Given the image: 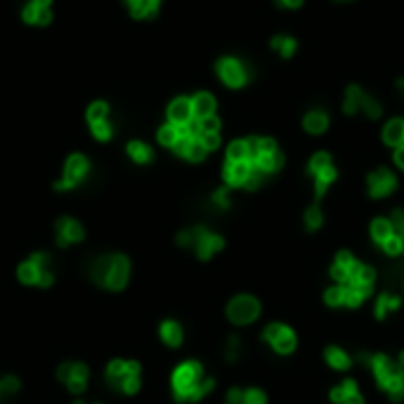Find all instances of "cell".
<instances>
[{
    "instance_id": "cell-34",
    "label": "cell",
    "mask_w": 404,
    "mask_h": 404,
    "mask_svg": "<svg viewBox=\"0 0 404 404\" xmlns=\"http://www.w3.org/2000/svg\"><path fill=\"white\" fill-rule=\"evenodd\" d=\"M383 390L388 393V397L393 402H400L402 397H404V378H402V373H397L395 378H390V381L383 385Z\"/></svg>"
},
{
    "instance_id": "cell-2",
    "label": "cell",
    "mask_w": 404,
    "mask_h": 404,
    "mask_svg": "<svg viewBox=\"0 0 404 404\" xmlns=\"http://www.w3.org/2000/svg\"><path fill=\"white\" fill-rule=\"evenodd\" d=\"M92 282L109 291H123L130 279V260L123 253L99 255L92 263Z\"/></svg>"
},
{
    "instance_id": "cell-37",
    "label": "cell",
    "mask_w": 404,
    "mask_h": 404,
    "mask_svg": "<svg viewBox=\"0 0 404 404\" xmlns=\"http://www.w3.org/2000/svg\"><path fill=\"white\" fill-rule=\"evenodd\" d=\"M106 106L104 102H95L90 104V109H88V121H90V126H95V123H99V121H106Z\"/></svg>"
},
{
    "instance_id": "cell-50",
    "label": "cell",
    "mask_w": 404,
    "mask_h": 404,
    "mask_svg": "<svg viewBox=\"0 0 404 404\" xmlns=\"http://www.w3.org/2000/svg\"><path fill=\"white\" fill-rule=\"evenodd\" d=\"M279 8H286V10H296L302 5V0H277Z\"/></svg>"
},
{
    "instance_id": "cell-9",
    "label": "cell",
    "mask_w": 404,
    "mask_h": 404,
    "mask_svg": "<svg viewBox=\"0 0 404 404\" xmlns=\"http://www.w3.org/2000/svg\"><path fill=\"white\" fill-rule=\"evenodd\" d=\"M263 341L270 343L279 355H291L296 350V334L289 329L286 324H270L263 331Z\"/></svg>"
},
{
    "instance_id": "cell-3",
    "label": "cell",
    "mask_w": 404,
    "mask_h": 404,
    "mask_svg": "<svg viewBox=\"0 0 404 404\" xmlns=\"http://www.w3.org/2000/svg\"><path fill=\"white\" fill-rule=\"evenodd\" d=\"M17 277H19L22 284H26V286H52V282H55V275H52V267H50V255L38 251L33 253L29 260H24V263L17 267Z\"/></svg>"
},
{
    "instance_id": "cell-53",
    "label": "cell",
    "mask_w": 404,
    "mask_h": 404,
    "mask_svg": "<svg viewBox=\"0 0 404 404\" xmlns=\"http://www.w3.org/2000/svg\"><path fill=\"white\" fill-rule=\"evenodd\" d=\"M343 404H364V400H362V395L357 393V395H353V397H350V400H346Z\"/></svg>"
},
{
    "instance_id": "cell-36",
    "label": "cell",
    "mask_w": 404,
    "mask_h": 404,
    "mask_svg": "<svg viewBox=\"0 0 404 404\" xmlns=\"http://www.w3.org/2000/svg\"><path fill=\"white\" fill-rule=\"evenodd\" d=\"M322 223H324L322 208H319L317 204L307 208V211H305V227L310 229V232H314V229H319V227H322Z\"/></svg>"
},
{
    "instance_id": "cell-27",
    "label": "cell",
    "mask_w": 404,
    "mask_h": 404,
    "mask_svg": "<svg viewBox=\"0 0 404 404\" xmlns=\"http://www.w3.org/2000/svg\"><path fill=\"white\" fill-rule=\"evenodd\" d=\"M227 161H251V147L248 140H236L227 150Z\"/></svg>"
},
{
    "instance_id": "cell-23",
    "label": "cell",
    "mask_w": 404,
    "mask_h": 404,
    "mask_svg": "<svg viewBox=\"0 0 404 404\" xmlns=\"http://www.w3.org/2000/svg\"><path fill=\"white\" fill-rule=\"evenodd\" d=\"M192 109H194V118L216 116V97L208 92H199L197 97L192 99Z\"/></svg>"
},
{
    "instance_id": "cell-57",
    "label": "cell",
    "mask_w": 404,
    "mask_h": 404,
    "mask_svg": "<svg viewBox=\"0 0 404 404\" xmlns=\"http://www.w3.org/2000/svg\"><path fill=\"white\" fill-rule=\"evenodd\" d=\"M128 3H130V5H133V3H138V0H128Z\"/></svg>"
},
{
    "instance_id": "cell-30",
    "label": "cell",
    "mask_w": 404,
    "mask_h": 404,
    "mask_svg": "<svg viewBox=\"0 0 404 404\" xmlns=\"http://www.w3.org/2000/svg\"><path fill=\"white\" fill-rule=\"evenodd\" d=\"M128 154H130V159H133L135 163H150L152 161V150L145 145V142H130L128 145Z\"/></svg>"
},
{
    "instance_id": "cell-20",
    "label": "cell",
    "mask_w": 404,
    "mask_h": 404,
    "mask_svg": "<svg viewBox=\"0 0 404 404\" xmlns=\"http://www.w3.org/2000/svg\"><path fill=\"white\" fill-rule=\"evenodd\" d=\"M341 289H343V305H348V307L362 305V300L369 298V293H371L369 286H362V284H355V282L341 284Z\"/></svg>"
},
{
    "instance_id": "cell-28",
    "label": "cell",
    "mask_w": 404,
    "mask_h": 404,
    "mask_svg": "<svg viewBox=\"0 0 404 404\" xmlns=\"http://www.w3.org/2000/svg\"><path fill=\"white\" fill-rule=\"evenodd\" d=\"M159 3H161V0H138V3L130 5V10H133V17H138V19H145V17L156 15Z\"/></svg>"
},
{
    "instance_id": "cell-15",
    "label": "cell",
    "mask_w": 404,
    "mask_h": 404,
    "mask_svg": "<svg viewBox=\"0 0 404 404\" xmlns=\"http://www.w3.org/2000/svg\"><path fill=\"white\" fill-rule=\"evenodd\" d=\"M253 173L251 161H227L225 163L223 177L227 182V187H243L248 182V177Z\"/></svg>"
},
{
    "instance_id": "cell-19",
    "label": "cell",
    "mask_w": 404,
    "mask_h": 404,
    "mask_svg": "<svg viewBox=\"0 0 404 404\" xmlns=\"http://www.w3.org/2000/svg\"><path fill=\"white\" fill-rule=\"evenodd\" d=\"M128 373H140V364L138 362H128V359H111L109 366H106V381L114 388V385L121 381L123 376Z\"/></svg>"
},
{
    "instance_id": "cell-46",
    "label": "cell",
    "mask_w": 404,
    "mask_h": 404,
    "mask_svg": "<svg viewBox=\"0 0 404 404\" xmlns=\"http://www.w3.org/2000/svg\"><path fill=\"white\" fill-rule=\"evenodd\" d=\"M92 135L97 140H109L111 138V126L106 121H99V123H95L92 126Z\"/></svg>"
},
{
    "instance_id": "cell-4",
    "label": "cell",
    "mask_w": 404,
    "mask_h": 404,
    "mask_svg": "<svg viewBox=\"0 0 404 404\" xmlns=\"http://www.w3.org/2000/svg\"><path fill=\"white\" fill-rule=\"evenodd\" d=\"M310 173L314 177V197L319 201L326 194V189L334 185V180H336V168H334V163H331L329 154L326 152L314 154L310 159Z\"/></svg>"
},
{
    "instance_id": "cell-33",
    "label": "cell",
    "mask_w": 404,
    "mask_h": 404,
    "mask_svg": "<svg viewBox=\"0 0 404 404\" xmlns=\"http://www.w3.org/2000/svg\"><path fill=\"white\" fill-rule=\"evenodd\" d=\"M114 390L123 395H135L140 390V373H128V376H123L121 381L114 385Z\"/></svg>"
},
{
    "instance_id": "cell-51",
    "label": "cell",
    "mask_w": 404,
    "mask_h": 404,
    "mask_svg": "<svg viewBox=\"0 0 404 404\" xmlns=\"http://www.w3.org/2000/svg\"><path fill=\"white\" fill-rule=\"evenodd\" d=\"M52 19V12L47 8H38V24H50Z\"/></svg>"
},
{
    "instance_id": "cell-38",
    "label": "cell",
    "mask_w": 404,
    "mask_h": 404,
    "mask_svg": "<svg viewBox=\"0 0 404 404\" xmlns=\"http://www.w3.org/2000/svg\"><path fill=\"white\" fill-rule=\"evenodd\" d=\"M19 390V378L17 376H3L0 378V397H10Z\"/></svg>"
},
{
    "instance_id": "cell-49",
    "label": "cell",
    "mask_w": 404,
    "mask_h": 404,
    "mask_svg": "<svg viewBox=\"0 0 404 404\" xmlns=\"http://www.w3.org/2000/svg\"><path fill=\"white\" fill-rule=\"evenodd\" d=\"M177 243H180V246H192V229H182L180 234H177Z\"/></svg>"
},
{
    "instance_id": "cell-16",
    "label": "cell",
    "mask_w": 404,
    "mask_h": 404,
    "mask_svg": "<svg viewBox=\"0 0 404 404\" xmlns=\"http://www.w3.org/2000/svg\"><path fill=\"white\" fill-rule=\"evenodd\" d=\"M357 267H359V263L350 253H338L336 263H334V267H331V277H334L338 284H348V282H353Z\"/></svg>"
},
{
    "instance_id": "cell-14",
    "label": "cell",
    "mask_w": 404,
    "mask_h": 404,
    "mask_svg": "<svg viewBox=\"0 0 404 404\" xmlns=\"http://www.w3.org/2000/svg\"><path fill=\"white\" fill-rule=\"evenodd\" d=\"M86 236V229L79 220L74 218H62L57 223V246L59 248H67V246H74V243L83 241Z\"/></svg>"
},
{
    "instance_id": "cell-32",
    "label": "cell",
    "mask_w": 404,
    "mask_h": 404,
    "mask_svg": "<svg viewBox=\"0 0 404 404\" xmlns=\"http://www.w3.org/2000/svg\"><path fill=\"white\" fill-rule=\"evenodd\" d=\"M400 298L397 296H390V293H383L381 298H378V302H376V317L378 319H383L385 314L388 312H393V310H397L400 307Z\"/></svg>"
},
{
    "instance_id": "cell-29",
    "label": "cell",
    "mask_w": 404,
    "mask_h": 404,
    "mask_svg": "<svg viewBox=\"0 0 404 404\" xmlns=\"http://www.w3.org/2000/svg\"><path fill=\"white\" fill-rule=\"evenodd\" d=\"M272 47H275L284 59H289V57H293L298 45H296V40L291 38V35H275V38H272Z\"/></svg>"
},
{
    "instance_id": "cell-24",
    "label": "cell",
    "mask_w": 404,
    "mask_h": 404,
    "mask_svg": "<svg viewBox=\"0 0 404 404\" xmlns=\"http://www.w3.org/2000/svg\"><path fill=\"white\" fill-rule=\"evenodd\" d=\"M302 128H305L310 135H322L324 130L329 128V116H326L324 111L314 109V111H310V114H305V118H302Z\"/></svg>"
},
{
    "instance_id": "cell-48",
    "label": "cell",
    "mask_w": 404,
    "mask_h": 404,
    "mask_svg": "<svg viewBox=\"0 0 404 404\" xmlns=\"http://www.w3.org/2000/svg\"><path fill=\"white\" fill-rule=\"evenodd\" d=\"M213 204H216L218 208H227V206H229L227 189H218V192L213 194Z\"/></svg>"
},
{
    "instance_id": "cell-44",
    "label": "cell",
    "mask_w": 404,
    "mask_h": 404,
    "mask_svg": "<svg viewBox=\"0 0 404 404\" xmlns=\"http://www.w3.org/2000/svg\"><path fill=\"white\" fill-rule=\"evenodd\" d=\"M390 223H393L395 236H400L402 243H404V213H402V211H395V213H393V218H390Z\"/></svg>"
},
{
    "instance_id": "cell-13",
    "label": "cell",
    "mask_w": 404,
    "mask_h": 404,
    "mask_svg": "<svg viewBox=\"0 0 404 404\" xmlns=\"http://www.w3.org/2000/svg\"><path fill=\"white\" fill-rule=\"evenodd\" d=\"M362 362H369L373 376H376L378 385H383L390 381V378H395L400 369H397V362H393L390 357H385V355H359Z\"/></svg>"
},
{
    "instance_id": "cell-52",
    "label": "cell",
    "mask_w": 404,
    "mask_h": 404,
    "mask_svg": "<svg viewBox=\"0 0 404 404\" xmlns=\"http://www.w3.org/2000/svg\"><path fill=\"white\" fill-rule=\"evenodd\" d=\"M395 163L404 170V145H402V147H397V150H395Z\"/></svg>"
},
{
    "instance_id": "cell-47",
    "label": "cell",
    "mask_w": 404,
    "mask_h": 404,
    "mask_svg": "<svg viewBox=\"0 0 404 404\" xmlns=\"http://www.w3.org/2000/svg\"><path fill=\"white\" fill-rule=\"evenodd\" d=\"M22 17H24V22H29V24H38V5L31 3L29 8H24Z\"/></svg>"
},
{
    "instance_id": "cell-31",
    "label": "cell",
    "mask_w": 404,
    "mask_h": 404,
    "mask_svg": "<svg viewBox=\"0 0 404 404\" xmlns=\"http://www.w3.org/2000/svg\"><path fill=\"white\" fill-rule=\"evenodd\" d=\"M359 390H357V383L355 381H346V383H341L338 388L331 390V400H334L336 404H343L346 400H350L353 395H357Z\"/></svg>"
},
{
    "instance_id": "cell-25",
    "label": "cell",
    "mask_w": 404,
    "mask_h": 404,
    "mask_svg": "<svg viewBox=\"0 0 404 404\" xmlns=\"http://www.w3.org/2000/svg\"><path fill=\"white\" fill-rule=\"evenodd\" d=\"M393 234H395V229H393V223H390V218H376L371 223V239L376 241L378 246H383V243L388 241Z\"/></svg>"
},
{
    "instance_id": "cell-17",
    "label": "cell",
    "mask_w": 404,
    "mask_h": 404,
    "mask_svg": "<svg viewBox=\"0 0 404 404\" xmlns=\"http://www.w3.org/2000/svg\"><path fill=\"white\" fill-rule=\"evenodd\" d=\"M251 163H253L255 168H258L263 175H272V173H277V170L284 165V154L279 152V150L260 152L258 156H253V159H251Z\"/></svg>"
},
{
    "instance_id": "cell-5",
    "label": "cell",
    "mask_w": 404,
    "mask_h": 404,
    "mask_svg": "<svg viewBox=\"0 0 404 404\" xmlns=\"http://www.w3.org/2000/svg\"><path fill=\"white\" fill-rule=\"evenodd\" d=\"M343 111H346L348 116L357 114V111H364L369 118H378L383 109H381V104H378L371 95H366L362 90L359 86H350L346 90V99H343Z\"/></svg>"
},
{
    "instance_id": "cell-39",
    "label": "cell",
    "mask_w": 404,
    "mask_h": 404,
    "mask_svg": "<svg viewBox=\"0 0 404 404\" xmlns=\"http://www.w3.org/2000/svg\"><path fill=\"white\" fill-rule=\"evenodd\" d=\"M241 404H267V397H265L263 390L251 388V390H243Z\"/></svg>"
},
{
    "instance_id": "cell-43",
    "label": "cell",
    "mask_w": 404,
    "mask_h": 404,
    "mask_svg": "<svg viewBox=\"0 0 404 404\" xmlns=\"http://www.w3.org/2000/svg\"><path fill=\"white\" fill-rule=\"evenodd\" d=\"M324 300L329 302V305H334V307L343 305V289H341V284H338V286H331L329 291H326Z\"/></svg>"
},
{
    "instance_id": "cell-56",
    "label": "cell",
    "mask_w": 404,
    "mask_h": 404,
    "mask_svg": "<svg viewBox=\"0 0 404 404\" xmlns=\"http://www.w3.org/2000/svg\"><path fill=\"white\" fill-rule=\"evenodd\" d=\"M397 88H400V92L404 95V79H400V81H397Z\"/></svg>"
},
{
    "instance_id": "cell-21",
    "label": "cell",
    "mask_w": 404,
    "mask_h": 404,
    "mask_svg": "<svg viewBox=\"0 0 404 404\" xmlns=\"http://www.w3.org/2000/svg\"><path fill=\"white\" fill-rule=\"evenodd\" d=\"M159 334H161V341L165 343L168 348H180L182 346V338H185V331H182V326L173 322V319H165L161 324V329H159Z\"/></svg>"
},
{
    "instance_id": "cell-35",
    "label": "cell",
    "mask_w": 404,
    "mask_h": 404,
    "mask_svg": "<svg viewBox=\"0 0 404 404\" xmlns=\"http://www.w3.org/2000/svg\"><path fill=\"white\" fill-rule=\"evenodd\" d=\"M177 140H180V128L173 126V123H168V126H163L159 130V142H161L163 147H170V150H173Z\"/></svg>"
},
{
    "instance_id": "cell-12",
    "label": "cell",
    "mask_w": 404,
    "mask_h": 404,
    "mask_svg": "<svg viewBox=\"0 0 404 404\" xmlns=\"http://www.w3.org/2000/svg\"><path fill=\"white\" fill-rule=\"evenodd\" d=\"M88 159L81 156V154H74V156L67 159V165H64V177L57 182L55 189H71L76 187L79 182L83 180V177L88 175Z\"/></svg>"
},
{
    "instance_id": "cell-1",
    "label": "cell",
    "mask_w": 404,
    "mask_h": 404,
    "mask_svg": "<svg viewBox=\"0 0 404 404\" xmlns=\"http://www.w3.org/2000/svg\"><path fill=\"white\" fill-rule=\"evenodd\" d=\"M173 385V395L177 402H199L201 397H206L213 390V378H208L199 362H182L180 366L173 371L170 378Z\"/></svg>"
},
{
    "instance_id": "cell-41",
    "label": "cell",
    "mask_w": 404,
    "mask_h": 404,
    "mask_svg": "<svg viewBox=\"0 0 404 404\" xmlns=\"http://www.w3.org/2000/svg\"><path fill=\"white\" fill-rule=\"evenodd\" d=\"M381 248H383V251L388 253V255H400V253H404V243H402L400 236H395V234L390 236V239L385 241Z\"/></svg>"
},
{
    "instance_id": "cell-11",
    "label": "cell",
    "mask_w": 404,
    "mask_h": 404,
    "mask_svg": "<svg viewBox=\"0 0 404 404\" xmlns=\"http://www.w3.org/2000/svg\"><path fill=\"white\" fill-rule=\"evenodd\" d=\"M366 185H369V194L373 199H383V197H390L397 189V177L393 170L376 168L366 177Z\"/></svg>"
},
{
    "instance_id": "cell-26",
    "label": "cell",
    "mask_w": 404,
    "mask_h": 404,
    "mask_svg": "<svg viewBox=\"0 0 404 404\" xmlns=\"http://www.w3.org/2000/svg\"><path fill=\"white\" fill-rule=\"evenodd\" d=\"M324 359L329 362V366H334V369H338V371H346V369H350V364H353L350 355L343 353L341 348H326Z\"/></svg>"
},
{
    "instance_id": "cell-40",
    "label": "cell",
    "mask_w": 404,
    "mask_h": 404,
    "mask_svg": "<svg viewBox=\"0 0 404 404\" xmlns=\"http://www.w3.org/2000/svg\"><path fill=\"white\" fill-rule=\"evenodd\" d=\"M239 353H241V341L236 336H232L227 341V348H225V357H227V362H234L239 359Z\"/></svg>"
},
{
    "instance_id": "cell-8",
    "label": "cell",
    "mask_w": 404,
    "mask_h": 404,
    "mask_svg": "<svg viewBox=\"0 0 404 404\" xmlns=\"http://www.w3.org/2000/svg\"><path fill=\"white\" fill-rule=\"evenodd\" d=\"M57 378L62 381L74 395L86 393L88 388V366L81 362H64L57 369Z\"/></svg>"
},
{
    "instance_id": "cell-6",
    "label": "cell",
    "mask_w": 404,
    "mask_h": 404,
    "mask_svg": "<svg viewBox=\"0 0 404 404\" xmlns=\"http://www.w3.org/2000/svg\"><path fill=\"white\" fill-rule=\"evenodd\" d=\"M227 317L232 324L248 326L260 317V302L253 296H234L227 302Z\"/></svg>"
},
{
    "instance_id": "cell-7",
    "label": "cell",
    "mask_w": 404,
    "mask_h": 404,
    "mask_svg": "<svg viewBox=\"0 0 404 404\" xmlns=\"http://www.w3.org/2000/svg\"><path fill=\"white\" fill-rule=\"evenodd\" d=\"M225 246V239L216 232L206 229V227H194L192 229V248L197 251V255L201 260H208L213 258L216 253L223 251Z\"/></svg>"
},
{
    "instance_id": "cell-45",
    "label": "cell",
    "mask_w": 404,
    "mask_h": 404,
    "mask_svg": "<svg viewBox=\"0 0 404 404\" xmlns=\"http://www.w3.org/2000/svg\"><path fill=\"white\" fill-rule=\"evenodd\" d=\"M199 140L204 142V147L208 152H213V150H218L220 147V135L218 133H201Z\"/></svg>"
},
{
    "instance_id": "cell-10",
    "label": "cell",
    "mask_w": 404,
    "mask_h": 404,
    "mask_svg": "<svg viewBox=\"0 0 404 404\" xmlns=\"http://www.w3.org/2000/svg\"><path fill=\"white\" fill-rule=\"evenodd\" d=\"M218 76L227 88H243L248 83V69L236 57H223L218 62Z\"/></svg>"
},
{
    "instance_id": "cell-54",
    "label": "cell",
    "mask_w": 404,
    "mask_h": 404,
    "mask_svg": "<svg viewBox=\"0 0 404 404\" xmlns=\"http://www.w3.org/2000/svg\"><path fill=\"white\" fill-rule=\"evenodd\" d=\"M397 369H400V373H402V378H404V353L397 357Z\"/></svg>"
},
{
    "instance_id": "cell-55",
    "label": "cell",
    "mask_w": 404,
    "mask_h": 404,
    "mask_svg": "<svg viewBox=\"0 0 404 404\" xmlns=\"http://www.w3.org/2000/svg\"><path fill=\"white\" fill-rule=\"evenodd\" d=\"M50 3H52V0H33V5H38V8H47Z\"/></svg>"
},
{
    "instance_id": "cell-18",
    "label": "cell",
    "mask_w": 404,
    "mask_h": 404,
    "mask_svg": "<svg viewBox=\"0 0 404 404\" xmlns=\"http://www.w3.org/2000/svg\"><path fill=\"white\" fill-rule=\"evenodd\" d=\"M168 118H170V123H173V126H177V128H182V126H187V123H192L194 121L192 99H185V97L175 99V102L170 104V109H168Z\"/></svg>"
},
{
    "instance_id": "cell-22",
    "label": "cell",
    "mask_w": 404,
    "mask_h": 404,
    "mask_svg": "<svg viewBox=\"0 0 404 404\" xmlns=\"http://www.w3.org/2000/svg\"><path fill=\"white\" fill-rule=\"evenodd\" d=\"M383 142L388 147H393V150L404 145V121L402 118H393V121L383 128Z\"/></svg>"
},
{
    "instance_id": "cell-42",
    "label": "cell",
    "mask_w": 404,
    "mask_h": 404,
    "mask_svg": "<svg viewBox=\"0 0 404 404\" xmlns=\"http://www.w3.org/2000/svg\"><path fill=\"white\" fill-rule=\"evenodd\" d=\"M199 121V135L201 133H218L220 130V121L216 116H208V118H197Z\"/></svg>"
}]
</instances>
